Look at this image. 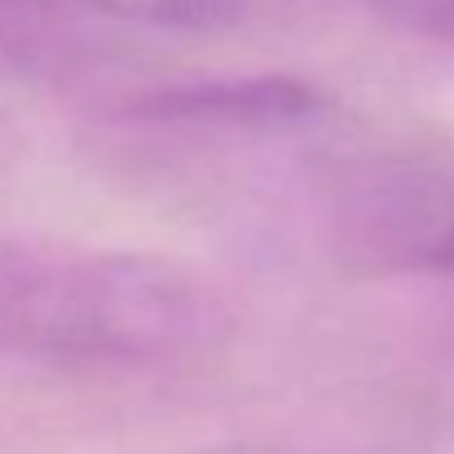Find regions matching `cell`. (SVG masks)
I'll return each instance as SVG.
<instances>
[{"label":"cell","instance_id":"4","mask_svg":"<svg viewBox=\"0 0 454 454\" xmlns=\"http://www.w3.org/2000/svg\"><path fill=\"white\" fill-rule=\"evenodd\" d=\"M371 9L406 35L454 49V0H371Z\"/></svg>","mask_w":454,"mask_h":454},{"label":"cell","instance_id":"1","mask_svg":"<svg viewBox=\"0 0 454 454\" xmlns=\"http://www.w3.org/2000/svg\"><path fill=\"white\" fill-rule=\"evenodd\" d=\"M234 331L230 296L199 270L106 247H0V353L159 362Z\"/></svg>","mask_w":454,"mask_h":454},{"label":"cell","instance_id":"3","mask_svg":"<svg viewBox=\"0 0 454 454\" xmlns=\"http://www.w3.org/2000/svg\"><path fill=\"white\" fill-rule=\"evenodd\" d=\"M137 115L168 124H221V129H278L317 115V93L283 75L252 80H207L159 89L137 102Z\"/></svg>","mask_w":454,"mask_h":454},{"label":"cell","instance_id":"2","mask_svg":"<svg viewBox=\"0 0 454 454\" xmlns=\"http://www.w3.org/2000/svg\"><path fill=\"white\" fill-rule=\"evenodd\" d=\"M326 234L348 270L454 283V159L362 172L335 194Z\"/></svg>","mask_w":454,"mask_h":454},{"label":"cell","instance_id":"5","mask_svg":"<svg viewBox=\"0 0 454 454\" xmlns=\"http://www.w3.org/2000/svg\"><path fill=\"white\" fill-rule=\"evenodd\" d=\"M199 454H331V450H313V446H287V442H225L212 450Z\"/></svg>","mask_w":454,"mask_h":454}]
</instances>
